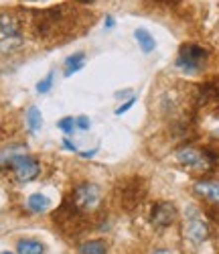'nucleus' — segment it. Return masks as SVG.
Segmentation results:
<instances>
[{
  "label": "nucleus",
  "instance_id": "obj_4",
  "mask_svg": "<svg viewBox=\"0 0 219 254\" xmlns=\"http://www.w3.org/2000/svg\"><path fill=\"white\" fill-rule=\"evenodd\" d=\"M207 59H209V51L205 47H201V45H183L179 49L174 65L185 73H199L205 67Z\"/></svg>",
  "mask_w": 219,
  "mask_h": 254
},
{
  "label": "nucleus",
  "instance_id": "obj_17",
  "mask_svg": "<svg viewBox=\"0 0 219 254\" xmlns=\"http://www.w3.org/2000/svg\"><path fill=\"white\" fill-rule=\"evenodd\" d=\"M53 77H55V73L49 71L47 77H43V79L37 83V92H39V94H47V92L53 88Z\"/></svg>",
  "mask_w": 219,
  "mask_h": 254
},
{
  "label": "nucleus",
  "instance_id": "obj_26",
  "mask_svg": "<svg viewBox=\"0 0 219 254\" xmlns=\"http://www.w3.org/2000/svg\"><path fill=\"white\" fill-rule=\"evenodd\" d=\"M0 254H12V252H0Z\"/></svg>",
  "mask_w": 219,
  "mask_h": 254
},
{
  "label": "nucleus",
  "instance_id": "obj_15",
  "mask_svg": "<svg viewBox=\"0 0 219 254\" xmlns=\"http://www.w3.org/2000/svg\"><path fill=\"white\" fill-rule=\"evenodd\" d=\"M27 207L33 211V214H43V211L49 209V199L41 193H33L29 199H27Z\"/></svg>",
  "mask_w": 219,
  "mask_h": 254
},
{
  "label": "nucleus",
  "instance_id": "obj_16",
  "mask_svg": "<svg viewBox=\"0 0 219 254\" xmlns=\"http://www.w3.org/2000/svg\"><path fill=\"white\" fill-rule=\"evenodd\" d=\"M27 124H29V130L31 132H39L41 126H43V116H41V110L37 106H31L27 110Z\"/></svg>",
  "mask_w": 219,
  "mask_h": 254
},
{
  "label": "nucleus",
  "instance_id": "obj_9",
  "mask_svg": "<svg viewBox=\"0 0 219 254\" xmlns=\"http://www.w3.org/2000/svg\"><path fill=\"white\" fill-rule=\"evenodd\" d=\"M20 39V18L12 12H0V45Z\"/></svg>",
  "mask_w": 219,
  "mask_h": 254
},
{
  "label": "nucleus",
  "instance_id": "obj_12",
  "mask_svg": "<svg viewBox=\"0 0 219 254\" xmlns=\"http://www.w3.org/2000/svg\"><path fill=\"white\" fill-rule=\"evenodd\" d=\"M134 39H136V43L140 45V49L144 51V53H152L157 49V41H155V37H152L146 29H138L136 33H134Z\"/></svg>",
  "mask_w": 219,
  "mask_h": 254
},
{
  "label": "nucleus",
  "instance_id": "obj_20",
  "mask_svg": "<svg viewBox=\"0 0 219 254\" xmlns=\"http://www.w3.org/2000/svg\"><path fill=\"white\" fill-rule=\"evenodd\" d=\"M134 102H136V98H130V100H128L126 104H122L120 108L116 110V114H118V116H122V114H124L126 110H130V108H132V106H134Z\"/></svg>",
  "mask_w": 219,
  "mask_h": 254
},
{
  "label": "nucleus",
  "instance_id": "obj_25",
  "mask_svg": "<svg viewBox=\"0 0 219 254\" xmlns=\"http://www.w3.org/2000/svg\"><path fill=\"white\" fill-rule=\"evenodd\" d=\"M79 2H96V0H79Z\"/></svg>",
  "mask_w": 219,
  "mask_h": 254
},
{
  "label": "nucleus",
  "instance_id": "obj_13",
  "mask_svg": "<svg viewBox=\"0 0 219 254\" xmlns=\"http://www.w3.org/2000/svg\"><path fill=\"white\" fill-rule=\"evenodd\" d=\"M77 254H108V246L104 240H90L77 246Z\"/></svg>",
  "mask_w": 219,
  "mask_h": 254
},
{
  "label": "nucleus",
  "instance_id": "obj_10",
  "mask_svg": "<svg viewBox=\"0 0 219 254\" xmlns=\"http://www.w3.org/2000/svg\"><path fill=\"white\" fill-rule=\"evenodd\" d=\"M193 189H195L197 195H201V197L207 199L209 203L219 205V183H217V181H207V179L197 181Z\"/></svg>",
  "mask_w": 219,
  "mask_h": 254
},
{
  "label": "nucleus",
  "instance_id": "obj_21",
  "mask_svg": "<svg viewBox=\"0 0 219 254\" xmlns=\"http://www.w3.org/2000/svg\"><path fill=\"white\" fill-rule=\"evenodd\" d=\"M150 2L161 4V6H170V4H177V2H181V0H150Z\"/></svg>",
  "mask_w": 219,
  "mask_h": 254
},
{
  "label": "nucleus",
  "instance_id": "obj_22",
  "mask_svg": "<svg viewBox=\"0 0 219 254\" xmlns=\"http://www.w3.org/2000/svg\"><path fill=\"white\" fill-rule=\"evenodd\" d=\"M114 25H116V20H114L112 16H108V18H106V29H112Z\"/></svg>",
  "mask_w": 219,
  "mask_h": 254
},
{
  "label": "nucleus",
  "instance_id": "obj_19",
  "mask_svg": "<svg viewBox=\"0 0 219 254\" xmlns=\"http://www.w3.org/2000/svg\"><path fill=\"white\" fill-rule=\"evenodd\" d=\"M75 126L79 130H87V128H90V118H87V116H77Z\"/></svg>",
  "mask_w": 219,
  "mask_h": 254
},
{
  "label": "nucleus",
  "instance_id": "obj_24",
  "mask_svg": "<svg viewBox=\"0 0 219 254\" xmlns=\"http://www.w3.org/2000/svg\"><path fill=\"white\" fill-rule=\"evenodd\" d=\"M63 144H65V146H67V149H69V151H75V146H73V144H71V142H69V140H65V142H63Z\"/></svg>",
  "mask_w": 219,
  "mask_h": 254
},
{
  "label": "nucleus",
  "instance_id": "obj_6",
  "mask_svg": "<svg viewBox=\"0 0 219 254\" xmlns=\"http://www.w3.org/2000/svg\"><path fill=\"white\" fill-rule=\"evenodd\" d=\"M8 167L12 169V173H14L18 183H29V181L37 179L39 173H41L39 161L29 157V155H14V157H10L8 159Z\"/></svg>",
  "mask_w": 219,
  "mask_h": 254
},
{
  "label": "nucleus",
  "instance_id": "obj_5",
  "mask_svg": "<svg viewBox=\"0 0 219 254\" xmlns=\"http://www.w3.org/2000/svg\"><path fill=\"white\" fill-rule=\"evenodd\" d=\"M69 199L79 211H83V214H92V211H96L102 203V189L96 183H81V185L75 187V191Z\"/></svg>",
  "mask_w": 219,
  "mask_h": 254
},
{
  "label": "nucleus",
  "instance_id": "obj_11",
  "mask_svg": "<svg viewBox=\"0 0 219 254\" xmlns=\"http://www.w3.org/2000/svg\"><path fill=\"white\" fill-rule=\"evenodd\" d=\"M63 73H65V77H71L75 71H79L83 65H85V53L83 51H79V53H73V55H69L67 59H65V63H63Z\"/></svg>",
  "mask_w": 219,
  "mask_h": 254
},
{
  "label": "nucleus",
  "instance_id": "obj_7",
  "mask_svg": "<svg viewBox=\"0 0 219 254\" xmlns=\"http://www.w3.org/2000/svg\"><path fill=\"white\" fill-rule=\"evenodd\" d=\"M185 236L189 242L193 244H201L207 240L209 236V226L207 222L197 214L195 209H189V214H187V224H185Z\"/></svg>",
  "mask_w": 219,
  "mask_h": 254
},
{
  "label": "nucleus",
  "instance_id": "obj_8",
  "mask_svg": "<svg viewBox=\"0 0 219 254\" xmlns=\"http://www.w3.org/2000/svg\"><path fill=\"white\" fill-rule=\"evenodd\" d=\"M177 216L179 211L174 207V203L170 201H159L152 205V211H150V224L155 228H168L177 222Z\"/></svg>",
  "mask_w": 219,
  "mask_h": 254
},
{
  "label": "nucleus",
  "instance_id": "obj_2",
  "mask_svg": "<svg viewBox=\"0 0 219 254\" xmlns=\"http://www.w3.org/2000/svg\"><path fill=\"white\" fill-rule=\"evenodd\" d=\"M177 161L193 173H209L219 163V157L213 149H199L195 144H185L177 151Z\"/></svg>",
  "mask_w": 219,
  "mask_h": 254
},
{
  "label": "nucleus",
  "instance_id": "obj_14",
  "mask_svg": "<svg viewBox=\"0 0 219 254\" xmlns=\"http://www.w3.org/2000/svg\"><path fill=\"white\" fill-rule=\"evenodd\" d=\"M16 252L18 254H43L45 252V246H43L39 240H18Z\"/></svg>",
  "mask_w": 219,
  "mask_h": 254
},
{
  "label": "nucleus",
  "instance_id": "obj_23",
  "mask_svg": "<svg viewBox=\"0 0 219 254\" xmlns=\"http://www.w3.org/2000/svg\"><path fill=\"white\" fill-rule=\"evenodd\" d=\"M152 254H172V252H170V250H164V248H161V250H155Z\"/></svg>",
  "mask_w": 219,
  "mask_h": 254
},
{
  "label": "nucleus",
  "instance_id": "obj_1",
  "mask_svg": "<svg viewBox=\"0 0 219 254\" xmlns=\"http://www.w3.org/2000/svg\"><path fill=\"white\" fill-rule=\"evenodd\" d=\"M73 16H77V12H71L69 6H55L49 10H41L33 18V33L43 39L61 37L63 33L71 29Z\"/></svg>",
  "mask_w": 219,
  "mask_h": 254
},
{
  "label": "nucleus",
  "instance_id": "obj_18",
  "mask_svg": "<svg viewBox=\"0 0 219 254\" xmlns=\"http://www.w3.org/2000/svg\"><path fill=\"white\" fill-rule=\"evenodd\" d=\"M57 126H59V130H63L65 134H71V132L75 130V118H71V116L61 118V120L57 122Z\"/></svg>",
  "mask_w": 219,
  "mask_h": 254
},
{
  "label": "nucleus",
  "instance_id": "obj_3",
  "mask_svg": "<svg viewBox=\"0 0 219 254\" xmlns=\"http://www.w3.org/2000/svg\"><path fill=\"white\" fill-rule=\"evenodd\" d=\"M116 195L122 209L132 211L142 203L146 195V183L140 177H124L116 187Z\"/></svg>",
  "mask_w": 219,
  "mask_h": 254
}]
</instances>
